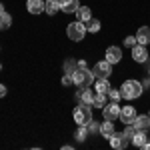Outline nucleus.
Masks as SVG:
<instances>
[{
	"label": "nucleus",
	"instance_id": "f257e3e1",
	"mask_svg": "<svg viewBox=\"0 0 150 150\" xmlns=\"http://www.w3.org/2000/svg\"><path fill=\"white\" fill-rule=\"evenodd\" d=\"M120 92H122V98H126V100H134V98H138L140 94L144 92V88H142V82H140V80L130 78V80L122 82Z\"/></svg>",
	"mask_w": 150,
	"mask_h": 150
},
{
	"label": "nucleus",
	"instance_id": "f03ea898",
	"mask_svg": "<svg viewBox=\"0 0 150 150\" xmlns=\"http://www.w3.org/2000/svg\"><path fill=\"white\" fill-rule=\"evenodd\" d=\"M72 80H74V84H76V86L86 88V86H92V82L96 80V78H94L92 70L88 68V66H86V68H80V66H78V68L72 72Z\"/></svg>",
	"mask_w": 150,
	"mask_h": 150
},
{
	"label": "nucleus",
	"instance_id": "7ed1b4c3",
	"mask_svg": "<svg viewBox=\"0 0 150 150\" xmlns=\"http://www.w3.org/2000/svg\"><path fill=\"white\" fill-rule=\"evenodd\" d=\"M72 118H74V122L78 124V126H86L90 120H92V104H78L76 108H74V112H72Z\"/></svg>",
	"mask_w": 150,
	"mask_h": 150
},
{
	"label": "nucleus",
	"instance_id": "20e7f679",
	"mask_svg": "<svg viewBox=\"0 0 150 150\" xmlns=\"http://www.w3.org/2000/svg\"><path fill=\"white\" fill-rule=\"evenodd\" d=\"M66 36H68L72 42H80L82 38L86 36V24L76 20V22H70L66 26Z\"/></svg>",
	"mask_w": 150,
	"mask_h": 150
},
{
	"label": "nucleus",
	"instance_id": "39448f33",
	"mask_svg": "<svg viewBox=\"0 0 150 150\" xmlns=\"http://www.w3.org/2000/svg\"><path fill=\"white\" fill-rule=\"evenodd\" d=\"M92 74H94V78H110V74H112V64L104 58V60H100V62L94 64Z\"/></svg>",
	"mask_w": 150,
	"mask_h": 150
},
{
	"label": "nucleus",
	"instance_id": "423d86ee",
	"mask_svg": "<svg viewBox=\"0 0 150 150\" xmlns=\"http://www.w3.org/2000/svg\"><path fill=\"white\" fill-rule=\"evenodd\" d=\"M120 108H122V106H118V102H112V100H110V102L102 108L104 118H106V120H110V122L120 120Z\"/></svg>",
	"mask_w": 150,
	"mask_h": 150
},
{
	"label": "nucleus",
	"instance_id": "0eeeda50",
	"mask_svg": "<svg viewBox=\"0 0 150 150\" xmlns=\"http://www.w3.org/2000/svg\"><path fill=\"white\" fill-rule=\"evenodd\" d=\"M130 50H132V60H134V62L144 64V62L148 60V48L144 46V44H134Z\"/></svg>",
	"mask_w": 150,
	"mask_h": 150
},
{
	"label": "nucleus",
	"instance_id": "6e6552de",
	"mask_svg": "<svg viewBox=\"0 0 150 150\" xmlns=\"http://www.w3.org/2000/svg\"><path fill=\"white\" fill-rule=\"evenodd\" d=\"M128 142H130V138H128L124 132H114L110 136V146L116 148V150H124L128 146Z\"/></svg>",
	"mask_w": 150,
	"mask_h": 150
},
{
	"label": "nucleus",
	"instance_id": "1a4fd4ad",
	"mask_svg": "<svg viewBox=\"0 0 150 150\" xmlns=\"http://www.w3.org/2000/svg\"><path fill=\"white\" fill-rule=\"evenodd\" d=\"M136 114H138V112L134 110V106L126 104V106L120 108V122H122V124H132L134 118H136Z\"/></svg>",
	"mask_w": 150,
	"mask_h": 150
},
{
	"label": "nucleus",
	"instance_id": "9d476101",
	"mask_svg": "<svg viewBox=\"0 0 150 150\" xmlns=\"http://www.w3.org/2000/svg\"><path fill=\"white\" fill-rule=\"evenodd\" d=\"M78 8H80L78 0H60V12L64 14H76Z\"/></svg>",
	"mask_w": 150,
	"mask_h": 150
},
{
	"label": "nucleus",
	"instance_id": "9b49d317",
	"mask_svg": "<svg viewBox=\"0 0 150 150\" xmlns=\"http://www.w3.org/2000/svg\"><path fill=\"white\" fill-rule=\"evenodd\" d=\"M104 58H106L110 64H118V62L122 60V50H120L118 46H108V48H106V56H104Z\"/></svg>",
	"mask_w": 150,
	"mask_h": 150
},
{
	"label": "nucleus",
	"instance_id": "f8f14e48",
	"mask_svg": "<svg viewBox=\"0 0 150 150\" xmlns=\"http://www.w3.org/2000/svg\"><path fill=\"white\" fill-rule=\"evenodd\" d=\"M26 10L34 16L42 14L44 12V0H26Z\"/></svg>",
	"mask_w": 150,
	"mask_h": 150
},
{
	"label": "nucleus",
	"instance_id": "ddd939ff",
	"mask_svg": "<svg viewBox=\"0 0 150 150\" xmlns=\"http://www.w3.org/2000/svg\"><path fill=\"white\" fill-rule=\"evenodd\" d=\"M76 100L80 104H92L94 100V94L90 90V86H86V88H80L78 92H76Z\"/></svg>",
	"mask_w": 150,
	"mask_h": 150
},
{
	"label": "nucleus",
	"instance_id": "4468645a",
	"mask_svg": "<svg viewBox=\"0 0 150 150\" xmlns=\"http://www.w3.org/2000/svg\"><path fill=\"white\" fill-rule=\"evenodd\" d=\"M136 42L148 46L150 44V26H140L138 32H136Z\"/></svg>",
	"mask_w": 150,
	"mask_h": 150
},
{
	"label": "nucleus",
	"instance_id": "2eb2a0df",
	"mask_svg": "<svg viewBox=\"0 0 150 150\" xmlns=\"http://www.w3.org/2000/svg\"><path fill=\"white\" fill-rule=\"evenodd\" d=\"M134 126L138 128V130H150V116L148 114H136L134 118Z\"/></svg>",
	"mask_w": 150,
	"mask_h": 150
},
{
	"label": "nucleus",
	"instance_id": "dca6fc26",
	"mask_svg": "<svg viewBox=\"0 0 150 150\" xmlns=\"http://www.w3.org/2000/svg\"><path fill=\"white\" fill-rule=\"evenodd\" d=\"M114 122H110V120H104L102 124H100V136L106 140H110V136L114 134Z\"/></svg>",
	"mask_w": 150,
	"mask_h": 150
},
{
	"label": "nucleus",
	"instance_id": "f3484780",
	"mask_svg": "<svg viewBox=\"0 0 150 150\" xmlns=\"http://www.w3.org/2000/svg\"><path fill=\"white\" fill-rule=\"evenodd\" d=\"M44 12L48 16H54L56 12H60V0H44Z\"/></svg>",
	"mask_w": 150,
	"mask_h": 150
},
{
	"label": "nucleus",
	"instance_id": "a211bd4d",
	"mask_svg": "<svg viewBox=\"0 0 150 150\" xmlns=\"http://www.w3.org/2000/svg\"><path fill=\"white\" fill-rule=\"evenodd\" d=\"M92 18V10L88 8V6H80L78 10H76V20H80V22H88Z\"/></svg>",
	"mask_w": 150,
	"mask_h": 150
},
{
	"label": "nucleus",
	"instance_id": "6ab92c4d",
	"mask_svg": "<svg viewBox=\"0 0 150 150\" xmlns=\"http://www.w3.org/2000/svg\"><path fill=\"white\" fill-rule=\"evenodd\" d=\"M106 104H108V94H102V92H96V94H94V100H92L94 108H100V110H102Z\"/></svg>",
	"mask_w": 150,
	"mask_h": 150
},
{
	"label": "nucleus",
	"instance_id": "aec40b11",
	"mask_svg": "<svg viewBox=\"0 0 150 150\" xmlns=\"http://www.w3.org/2000/svg\"><path fill=\"white\" fill-rule=\"evenodd\" d=\"M94 86H96V92H102V94H108V90L112 88L110 82H108V78H96Z\"/></svg>",
	"mask_w": 150,
	"mask_h": 150
},
{
	"label": "nucleus",
	"instance_id": "412c9836",
	"mask_svg": "<svg viewBox=\"0 0 150 150\" xmlns=\"http://www.w3.org/2000/svg\"><path fill=\"white\" fill-rule=\"evenodd\" d=\"M146 140H148V138H146V132H144V130H138V132H136V134H134V136L130 138V142H132L134 146L142 148V146L146 144Z\"/></svg>",
	"mask_w": 150,
	"mask_h": 150
},
{
	"label": "nucleus",
	"instance_id": "4be33fe9",
	"mask_svg": "<svg viewBox=\"0 0 150 150\" xmlns=\"http://www.w3.org/2000/svg\"><path fill=\"white\" fill-rule=\"evenodd\" d=\"M100 28H102V22H100V20H96V18H90V20L86 22V32H90V34L100 32Z\"/></svg>",
	"mask_w": 150,
	"mask_h": 150
},
{
	"label": "nucleus",
	"instance_id": "5701e85b",
	"mask_svg": "<svg viewBox=\"0 0 150 150\" xmlns=\"http://www.w3.org/2000/svg\"><path fill=\"white\" fill-rule=\"evenodd\" d=\"M12 26V16L8 14V12H0V30H8Z\"/></svg>",
	"mask_w": 150,
	"mask_h": 150
},
{
	"label": "nucleus",
	"instance_id": "b1692460",
	"mask_svg": "<svg viewBox=\"0 0 150 150\" xmlns=\"http://www.w3.org/2000/svg\"><path fill=\"white\" fill-rule=\"evenodd\" d=\"M76 68H78V60H74V58H66L64 60V74H72Z\"/></svg>",
	"mask_w": 150,
	"mask_h": 150
},
{
	"label": "nucleus",
	"instance_id": "393cba45",
	"mask_svg": "<svg viewBox=\"0 0 150 150\" xmlns=\"http://www.w3.org/2000/svg\"><path fill=\"white\" fill-rule=\"evenodd\" d=\"M88 134H90V132H88V126H78V130H76V134H74V138L78 140V142H86V138H88Z\"/></svg>",
	"mask_w": 150,
	"mask_h": 150
},
{
	"label": "nucleus",
	"instance_id": "a878e982",
	"mask_svg": "<svg viewBox=\"0 0 150 150\" xmlns=\"http://www.w3.org/2000/svg\"><path fill=\"white\" fill-rule=\"evenodd\" d=\"M108 98H110L112 102H120V98H122L120 88H110V90H108Z\"/></svg>",
	"mask_w": 150,
	"mask_h": 150
},
{
	"label": "nucleus",
	"instance_id": "bb28decb",
	"mask_svg": "<svg viewBox=\"0 0 150 150\" xmlns=\"http://www.w3.org/2000/svg\"><path fill=\"white\" fill-rule=\"evenodd\" d=\"M86 126H88V132H90V134H100V124H98V122L90 120Z\"/></svg>",
	"mask_w": 150,
	"mask_h": 150
},
{
	"label": "nucleus",
	"instance_id": "cd10ccee",
	"mask_svg": "<svg viewBox=\"0 0 150 150\" xmlns=\"http://www.w3.org/2000/svg\"><path fill=\"white\" fill-rule=\"evenodd\" d=\"M136 132H138V128L134 126V122H132V124H126V128H124V134H126L128 138H132Z\"/></svg>",
	"mask_w": 150,
	"mask_h": 150
},
{
	"label": "nucleus",
	"instance_id": "c85d7f7f",
	"mask_svg": "<svg viewBox=\"0 0 150 150\" xmlns=\"http://www.w3.org/2000/svg\"><path fill=\"white\" fill-rule=\"evenodd\" d=\"M134 44H138V42H136V36H126V38H124V46L132 48Z\"/></svg>",
	"mask_w": 150,
	"mask_h": 150
},
{
	"label": "nucleus",
	"instance_id": "c756f323",
	"mask_svg": "<svg viewBox=\"0 0 150 150\" xmlns=\"http://www.w3.org/2000/svg\"><path fill=\"white\" fill-rule=\"evenodd\" d=\"M74 80H72V74H64L62 76V86H72Z\"/></svg>",
	"mask_w": 150,
	"mask_h": 150
},
{
	"label": "nucleus",
	"instance_id": "7c9ffc66",
	"mask_svg": "<svg viewBox=\"0 0 150 150\" xmlns=\"http://www.w3.org/2000/svg\"><path fill=\"white\" fill-rule=\"evenodd\" d=\"M8 94V88H6V84H0V98H4Z\"/></svg>",
	"mask_w": 150,
	"mask_h": 150
},
{
	"label": "nucleus",
	"instance_id": "2f4dec72",
	"mask_svg": "<svg viewBox=\"0 0 150 150\" xmlns=\"http://www.w3.org/2000/svg\"><path fill=\"white\" fill-rule=\"evenodd\" d=\"M142 88H144V90H150V76L146 80H142Z\"/></svg>",
	"mask_w": 150,
	"mask_h": 150
},
{
	"label": "nucleus",
	"instance_id": "473e14b6",
	"mask_svg": "<svg viewBox=\"0 0 150 150\" xmlns=\"http://www.w3.org/2000/svg\"><path fill=\"white\" fill-rule=\"evenodd\" d=\"M78 66H80V68H86L88 64H86V60H78Z\"/></svg>",
	"mask_w": 150,
	"mask_h": 150
},
{
	"label": "nucleus",
	"instance_id": "72a5a7b5",
	"mask_svg": "<svg viewBox=\"0 0 150 150\" xmlns=\"http://www.w3.org/2000/svg\"><path fill=\"white\" fill-rule=\"evenodd\" d=\"M142 148H144V150H150V142H148V140H146V144H144Z\"/></svg>",
	"mask_w": 150,
	"mask_h": 150
},
{
	"label": "nucleus",
	"instance_id": "f704fd0d",
	"mask_svg": "<svg viewBox=\"0 0 150 150\" xmlns=\"http://www.w3.org/2000/svg\"><path fill=\"white\" fill-rule=\"evenodd\" d=\"M0 12H4V4L2 2H0Z\"/></svg>",
	"mask_w": 150,
	"mask_h": 150
},
{
	"label": "nucleus",
	"instance_id": "c9c22d12",
	"mask_svg": "<svg viewBox=\"0 0 150 150\" xmlns=\"http://www.w3.org/2000/svg\"><path fill=\"white\" fill-rule=\"evenodd\" d=\"M148 76H150V68H148Z\"/></svg>",
	"mask_w": 150,
	"mask_h": 150
},
{
	"label": "nucleus",
	"instance_id": "e433bc0d",
	"mask_svg": "<svg viewBox=\"0 0 150 150\" xmlns=\"http://www.w3.org/2000/svg\"><path fill=\"white\" fill-rule=\"evenodd\" d=\"M0 70H2V64H0Z\"/></svg>",
	"mask_w": 150,
	"mask_h": 150
},
{
	"label": "nucleus",
	"instance_id": "4c0bfd02",
	"mask_svg": "<svg viewBox=\"0 0 150 150\" xmlns=\"http://www.w3.org/2000/svg\"><path fill=\"white\" fill-rule=\"evenodd\" d=\"M148 116H150V112H148Z\"/></svg>",
	"mask_w": 150,
	"mask_h": 150
}]
</instances>
